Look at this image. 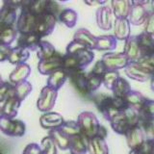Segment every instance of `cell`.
<instances>
[{"label":"cell","instance_id":"cell-1","mask_svg":"<svg viewBox=\"0 0 154 154\" xmlns=\"http://www.w3.org/2000/svg\"><path fill=\"white\" fill-rule=\"evenodd\" d=\"M109 122L116 133L125 136L130 128L139 124V113L134 109L127 108L115 116Z\"/></svg>","mask_w":154,"mask_h":154},{"label":"cell","instance_id":"cell-2","mask_svg":"<svg viewBox=\"0 0 154 154\" xmlns=\"http://www.w3.org/2000/svg\"><path fill=\"white\" fill-rule=\"evenodd\" d=\"M94 59V53L87 48L76 54H65L63 55V69L65 70L84 69Z\"/></svg>","mask_w":154,"mask_h":154},{"label":"cell","instance_id":"cell-3","mask_svg":"<svg viewBox=\"0 0 154 154\" xmlns=\"http://www.w3.org/2000/svg\"><path fill=\"white\" fill-rule=\"evenodd\" d=\"M76 122L80 127V134H82L88 140L97 136L101 124L93 112L84 111V112L80 113Z\"/></svg>","mask_w":154,"mask_h":154},{"label":"cell","instance_id":"cell-4","mask_svg":"<svg viewBox=\"0 0 154 154\" xmlns=\"http://www.w3.org/2000/svg\"><path fill=\"white\" fill-rule=\"evenodd\" d=\"M93 100L96 105V107L100 111V113L103 115V117L108 122H110L115 116L120 113V111L116 106L114 96L99 94L94 95L93 97Z\"/></svg>","mask_w":154,"mask_h":154},{"label":"cell","instance_id":"cell-5","mask_svg":"<svg viewBox=\"0 0 154 154\" xmlns=\"http://www.w3.org/2000/svg\"><path fill=\"white\" fill-rule=\"evenodd\" d=\"M0 131L10 137H22L26 132V126L22 120L0 116Z\"/></svg>","mask_w":154,"mask_h":154},{"label":"cell","instance_id":"cell-6","mask_svg":"<svg viewBox=\"0 0 154 154\" xmlns=\"http://www.w3.org/2000/svg\"><path fill=\"white\" fill-rule=\"evenodd\" d=\"M26 2L24 3L23 7L20 9V14L17 17V31L19 34H28V33H34L35 29L36 21H37V16L32 14L26 6Z\"/></svg>","mask_w":154,"mask_h":154},{"label":"cell","instance_id":"cell-7","mask_svg":"<svg viewBox=\"0 0 154 154\" xmlns=\"http://www.w3.org/2000/svg\"><path fill=\"white\" fill-rule=\"evenodd\" d=\"M58 18L50 14L45 13L41 16L37 17V21L34 33L40 36L42 38L43 37L49 36L50 34L54 31Z\"/></svg>","mask_w":154,"mask_h":154},{"label":"cell","instance_id":"cell-8","mask_svg":"<svg viewBox=\"0 0 154 154\" xmlns=\"http://www.w3.org/2000/svg\"><path fill=\"white\" fill-rule=\"evenodd\" d=\"M58 97V91L45 86L42 89L37 101V108L42 113H47L54 108Z\"/></svg>","mask_w":154,"mask_h":154},{"label":"cell","instance_id":"cell-9","mask_svg":"<svg viewBox=\"0 0 154 154\" xmlns=\"http://www.w3.org/2000/svg\"><path fill=\"white\" fill-rule=\"evenodd\" d=\"M149 1H131V9L128 17L130 24L139 26L144 23L148 13L150 12L146 7Z\"/></svg>","mask_w":154,"mask_h":154},{"label":"cell","instance_id":"cell-10","mask_svg":"<svg viewBox=\"0 0 154 154\" xmlns=\"http://www.w3.org/2000/svg\"><path fill=\"white\" fill-rule=\"evenodd\" d=\"M67 78L74 87L75 90L83 96H89L91 94L88 89V82H87V74L84 69H72L66 70Z\"/></svg>","mask_w":154,"mask_h":154},{"label":"cell","instance_id":"cell-11","mask_svg":"<svg viewBox=\"0 0 154 154\" xmlns=\"http://www.w3.org/2000/svg\"><path fill=\"white\" fill-rule=\"evenodd\" d=\"M104 63L106 69L108 70H116L119 71V69H125L129 65V60L127 57L122 53H116V52H108L102 56L101 59Z\"/></svg>","mask_w":154,"mask_h":154},{"label":"cell","instance_id":"cell-12","mask_svg":"<svg viewBox=\"0 0 154 154\" xmlns=\"http://www.w3.org/2000/svg\"><path fill=\"white\" fill-rule=\"evenodd\" d=\"M60 69H63V55L59 52H56L48 59L38 61V70L42 75H49Z\"/></svg>","mask_w":154,"mask_h":154},{"label":"cell","instance_id":"cell-13","mask_svg":"<svg viewBox=\"0 0 154 154\" xmlns=\"http://www.w3.org/2000/svg\"><path fill=\"white\" fill-rule=\"evenodd\" d=\"M113 11L109 6H102L96 11V24L104 31H109L113 28Z\"/></svg>","mask_w":154,"mask_h":154},{"label":"cell","instance_id":"cell-14","mask_svg":"<svg viewBox=\"0 0 154 154\" xmlns=\"http://www.w3.org/2000/svg\"><path fill=\"white\" fill-rule=\"evenodd\" d=\"M65 122V119L63 116L56 112H47L43 113L40 118L41 126L45 129L53 130L58 129L62 126V124Z\"/></svg>","mask_w":154,"mask_h":154},{"label":"cell","instance_id":"cell-15","mask_svg":"<svg viewBox=\"0 0 154 154\" xmlns=\"http://www.w3.org/2000/svg\"><path fill=\"white\" fill-rule=\"evenodd\" d=\"M125 138H126V143L128 147L130 148V150L140 147L146 141L143 131L139 125H136V126L130 128L128 130V132L125 134Z\"/></svg>","mask_w":154,"mask_h":154},{"label":"cell","instance_id":"cell-16","mask_svg":"<svg viewBox=\"0 0 154 154\" xmlns=\"http://www.w3.org/2000/svg\"><path fill=\"white\" fill-rule=\"evenodd\" d=\"M42 38L38 36L35 33H28V34H19L17 38V45L18 47L26 49L29 52L35 51L38 49V45L42 42Z\"/></svg>","mask_w":154,"mask_h":154},{"label":"cell","instance_id":"cell-17","mask_svg":"<svg viewBox=\"0 0 154 154\" xmlns=\"http://www.w3.org/2000/svg\"><path fill=\"white\" fill-rule=\"evenodd\" d=\"M123 54L127 57L130 63L137 62L142 57L137 36H130L124 43Z\"/></svg>","mask_w":154,"mask_h":154},{"label":"cell","instance_id":"cell-18","mask_svg":"<svg viewBox=\"0 0 154 154\" xmlns=\"http://www.w3.org/2000/svg\"><path fill=\"white\" fill-rule=\"evenodd\" d=\"M124 71H125V74H126L130 79H133L138 82H146L150 79V77H151L150 72L143 69L136 62L129 63V65L124 69Z\"/></svg>","mask_w":154,"mask_h":154},{"label":"cell","instance_id":"cell-19","mask_svg":"<svg viewBox=\"0 0 154 154\" xmlns=\"http://www.w3.org/2000/svg\"><path fill=\"white\" fill-rule=\"evenodd\" d=\"M31 73V67L27 63L16 66L14 69L9 75V82L12 85H17L24 81H27V78Z\"/></svg>","mask_w":154,"mask_h":154},{"label":"cell","instance_id":"cell-20","mask_svg":"<svg viewBox=\"0 0 154 154\" xmlns=\"http://www.w3.org/2000/svg\"><path fill=\"white\" fill-rule=\"evenodd\" d=\"M89 140L82 134L75 135L69 138V150L70 154H86L88 152Z\"/></svg>","mask_w":154,"mask_h":154},{"label":"cell","instance_id":"cell-21","mask_svg":"<svg viewBox=\"0 0 154 154\" xmlns=\"http://www.w3.org/2000/svg\"><path fill=\"white\" fill-rule=\"evenodd\" d=\"M20 104L21 101L17 99L14 95L10 96L8 99H6L2 103L1 116H4V117L9 119H14L17 116Z\"/></svg>","mask_w":154,"mask_h":154},{"label":"cell","instance_id":"cell-22","mask_svg":"<svg viewBox=\"0 0 154 154\" xmlns=\"http://www.w3.org/2000/svg\"><path fill=\"white\" fill-rule=\"evenodd\" d=\"M17 21V13L7 5L3 4L0 9V28L2 27H14Z\"/></svg>","mask_w":154,"mask_h":154},{"label":"cell","instance_id":"cell-23","mask_svg":"<svg viewBox=\"0 0 154 154\" xmlns=\"http://www.w3.org/2000/svg\"><path fill=\"white\" fill-rule=\"evenodd\" d=\"M73 40L79 42L90 50H94L96 47V37L94 36L88 29H78L74 34Z\"/></svg>","mask_w":154,"mask_h":154},{"label":"cell","instance_id":"cell-24","mask_svg":"<svg viewBox=\"0 0 154 154\" xmlns=\"http://www.w3.org/2000/svg\"><path fill=\"white\" fill-rule=\"evenodd\" d=\"M112 5L113 14L116 19L128 18L130 9H131V1L128 0H113L111 2Z\"/></svg>","mask_w":154,"mask_h":154},{"label":"cell","instance_id":"cell-25","mask_svg":"<svg viewBox=\"0 0 154 154\" xmlns=\"http://www.w3.org/2000/svg\"><path fill=\"white\" fill-rule=\"evenodd\" d=\"M141 54L143 56H154V37L142 32L137 36Z\"/></svg>","mask_w":154,"mask_h":154},{"label":"cell","instance_id":"cell-26","mask_svg":"<svg viewBox=\"0 0 154 154\" xmlns=\"http://www.w3.org/2000/svg\"><path fill=\"white\" fill-rule=\"evenodd\" d=\"M130 22L128 18L115 19L114 37L118 41H126L130 37Z\"/></svg>","mask_w":154,"mask_h":154},{"label":"cell","instance_id":"cell-27","mask_svg":"<svg viewBox=\"0 0 154 154\" xmlns=\"http://www.w3.org/2000/svg\"><path fill=\"white\" fill-rule=\"evenodd\" d=\"M66 79H67L66 70H65L64 69H60L48 75L46 86L50 87L53 90L59 91L63 87V85L66 83Z\"/></svg>","mask_w":154,"mask_h":154},{"label":"cell","instance_id":"cell-28","mask_svg":"<svg viewBox=\"0 0 154 154\" xmlns=\"http://www.w3.org/2000/svg\"><path fill=\"white\" fill-rule=\"evenodd\" d=\"M30 57V52L26 49H23L18 46L12 47L11 52L8 58V62L12 65H20L26 63V61Z\"/></svg>","mask_w":154,"mask_h":154},{"label":"cell","instance_id":"cell-29","mask_svg":"<svg viewBox=\"0 0 154 154\" xmlns=\"http://www.w3.org/2000/svg\"><path fill=\"white\" fill-rule=\"evenodd\" d=\"M118 45V40L114 35H103L96 37V50L112 51L115 50Z\"/></svg>","mask_w":154,"mask_h":154},{"label":"cell","instance_id":"cell-30","mask_svg":"<svg viewBox=\"0 0 154 154\" xmlns=\"http://www.w3.org/2000/svg\"><path fill=\"white\" fill-rule=\"evenodd\" d=\"M88 152L90 154H109V148L104 139L94 137L89 140Z\"/></svg>","mask_w":154,"mask_h":154},{"label":"cell","instance_id":"cell-31","mask_svg":"<svg viewBox=\"0 0 154 154\" xmlns=\"http://www.w3.org/2000/svg\"><path fill=\"white\" fill-rule=\"evenodd\" d=\"M146 98L138 91L131 90L129 93L124 96V100L126 102L128 108L134 109L136 111H139L143 106L144 100Z\"/></svg>","mask_w":154,"mask_h":154},{"label":"cell","instance_id":"cell-32","mask_svg":"<svg viewBox=\"0 0 154 154\" xmlns=\"http://www.w3.org/2000/svg\"><path fill=\"white\" fill-rule=\"evenodd\" d=\"M48 136H50L52 138V140L56 143L57 147H59L62 150H67V149H69V137H67L66 135H65L59 128L49 130Z\"/></svg>","mask_w":154,"mask_h":154},{"label":"cell","instance_id":"cell-33","mask_svg":"<svg viewBox=\"0 0 154 154\" xmlns=\"http://www.w3.org/2000/svg\"><path fill=\"white\" fill-rule=\"evenodd\" d=\"M58 19L62 23H64L66 27L73 28L76 25L77 19H78V14L73 9H63V11L59 14V17H58Z\"/></svg>","mask_w":154,"mask_h":154},{"label":"cell","instance_id":"cell-34","mask_svg":"<svg viewBox=\"0 0 154 154\" xmlns=\"http://www.w3.org/2000/svg\"><path fill=\"white\" fill-rule=\"evenodd\" d=\"M131 86H130L129 82L123 78V77H119L117 80V82L113 86L112 91H113V96L114 97H119V98H124V96L126 95L130 91H131Z\"/></svg>","mask_w":154,"mask_h":154},{"label":"cell","instance_id":"cell-35","mask_svg":"<svg viewBox=\"0 0 154 154\" xmlns=\"http://www.w3.org/2000/svg\"><path fill=\"white\" fill-rule=\"evenodd\" d=\"M138 113L139 120H154V100L146 98Z\"/></svg>","mask_w":154,"mask_h":154},{"label":"cell","instance_id":"cell-36","mask_svg":"<svg viewBox=\"0 0 154 154\" xmlns=\"http://www.w3.org/2000/svg\"><path fill=\"white\" fill-rule=\"evenodd\" d=\"M56 52L57 51L52 43L47 41H42L37 49V56L38 58V61H42L52 57Z\"/></svg>","mask_w":154,"mask_h":154},{"label":"cell","instance_id":"cell-37","mask_svg":"<svg viewBox=\"0 0 154 154\" xmlns=\"http://www.w3.org/2000/svg\"><path fill=\"white\" fill-rule=\"evenodd\" d=\"M17 31L14 27H2L0 28V45H11L17 38Z\"/></svg>","mask_w":154,"mask_h":154},{"label":"cell","instance_id":"cell-38","mask_svg":"<svg viewBox=\"0 0 154 154\" xmlns=\"http://www.w3.org/2000/svg\"><path fill=\"white\" fill-rule=\"evenodd\" d=\"M32 90H33V87L30 82L24 81L14 86V95L22 102V101L30 94Z\"/></svg>","mask_w":154,"mask_h":154},{"label":"cell","instance_id":"cell-39","mask_svg":"<svg viewBox=\"0 0 154 154\" xmlns=\"http://www.w3.org/2000/svg\"><path fill=\"white\" fill-rule=\"evenodd\" d=\"M47 0H34V1H27L26 6L32 14L35 16H41L46 11Z\"/></svg>","mask_w":154,"mask_h":154},{"label":"cell","instance_id":"cell-40","mask_svg":"<svg viewBox=\"0 0 154 154\" xmlns=\"http://www.w3.org/2000/svg\"><path fill=\"white\" fill-rule=\"evenodd\" d=\"M59 129L69 138L80 134V127L77 122H74V120H66V122L65 120V122L62 124Z\"/></svg>","mask_w":154,"mask_h":154},{"label":"cell","instance_id":"cell-41","mask_svg":"<svg viewBox=\"0 0 154 154\" xmlns=\"http://www.w3.org/2000/svg\"><path fill=\"white\" fill-rule=\"evenodd\" d=\"M119 72L116 70H107L102 76V84L109 90H112L113 86L119 78Z\"/></svg>","mask_w":154,"mask_h":154},{"label":"cell","instance_id":"cell-42","mask_svg":"<svg viewBox=\"0 0 154 154\" xmlns=\"http://www.w3.org/2000/svg\"><path fill=\"white\" fill-rule=\"evenodd\" d=\"M42 154H57V146L50 136H45L41 142Z\"/></svg>","mask_w":154,"mask_h":154},{"label":"cell","instance_id":"cell-43","mask_svg":"<svg viewBox=\"0 0 154 154\" xmlns=\"http://www.w3.org/2000/svg\"><path fill=\"white\" fill-rule=\"evenodd\" d=\"M87 82H88L89 91L91 94H93L95 91H97L100 88V86L102 85V77L89 72L87 74Z\"/></svg>","mask_w":154,"mask_h":154},{"label":"cell","instance_id":"cell-44","mask_svg":"<svg viewBox=\"0 0 154 154\" xmlns=\"http://www.w3.org/2000/svg\"><path fill=\"white\" fill-rule=\"evenodd\" d=\"M138 125L142 128L146 140H154V120H139Z\"/></svg>","mask_w":154,"mask_h":154},{"label":"cell","instance_id":"cell-45","mask_svg":"<svg viewBox=\"0 0 154 154\" xmlns=\"http://www.w3.org/2000/svg\"><path fill=\"white\" fill-rule=\"evenodd\" d=\"M14 95V85L10 82H3L0 84V103H3L10 96Z\"/></svg>","mask_w":154,"mask_h":154},{"label":"cell","instance_id":"cell-46","mask_svg":"<svg viewBox=\"0 0 154 154\" xmlns=\"http://www.w3.org/2000/svg\"><path fill=\"white\" fill-rule=\"evenodd\" d=\"M136 63L151 74L154 72V56H143Z\"/></svg>","mask_w":154,"mask_h":154},{"label":"cell","instance_id":"cell-47","mask_svg":"<svg viewBox=\"0 0 154 154\" xmlns=\"http://www.w3.org/2000/svg\"><path fill=\"white\" fill-rule=\"evenodd\" d=\"M143 32L154 37V11H150L143 23Z\"/></svg>","mask_w":154,"mask_h":154},{"label":"cell","instance_id":"cell-48","mask_svg":"<svg viewBox=\"0 0 154 154\" xmlns=\"http://www.w3.org/2000/svg\"><path fill=\"white\" fill-rule=\"evenodd\" d=\"M62 11H63L62 6L59 3L56 1H53V0H47L45 13L50 14L52 16H54L58 18V17H59V14H61Z\"/></svg>","mask_w":154,"mask_h":154},{"label":"cell","instance_id":"cell-49","mask_svg":"<svg viewBox=\"0 0 154 154\" xmlns=\"http://www.w3.org/2000/svg\"><path fill=\"white\" fill-rule=\"evenodd\" d=\"M86 46H84L82 43H80L79 42H77L75 40H72L69 45L66 46V54H76L80 51H82L83 49H86ZM88 49V48H87Z\"/></svg>","mask_w":154,"mask_h":154},{"label":"cell","instance_id":"cell-50","mask_svg":"<svg viewBox=\"0 0 154 154\" xmlns=\"http://www.w3.org/2000/svg\"><path fill=\"white\" fill-rule=\"evenodd\" d=\"M22 154H42V150L40 144L36 143H31L27 144L23 149Z\"/></svg>","mask_w":154,"mask_h":154},{"label":"cell","instance_id":"cell-51","mask_svg":"<svg viewBox=\"0 0 154 154\" xmlns=\"http://www.w3.org/2000/svg\"><path fill=\"white\" fill-rule=\"evenodd\" d=\"M108 69H106V66H105V65H104V63L101 61V60H99V61H97L94 64V67H93V69H91V73H94V74H95V75H98V76H101L102 77L103 76V74L105 73L106 71H107Z\"/></svg>","mask_w":154,"mask_h":154},{"label":"cell","instance_id":"cell-52","mask_svg":"<svg viewBox=\"0 0 154 154\" xmlns=\"http://www.w3.org/2000/svg\"><path fill=\"white\" fill-rule=\"evenodd\" d=\"M12 47L10 45H0V62H5L8 61V58L11 52Z\"/></svg>","mask_w":154,"mask_h":154},{"label":"cell","instance_id":"cell-53","mask_svg":"<svg viewBox=\"0 0 154 154\" xmlns=\"http://www.w3.org/2000/svg\"><path fill=\"white\" fill-rule=\"evenodd\" d=\"M129 154H149L146 141L144 142V143L143 144V146H140V147L135 148V149H131L130 152H129Z\"/></svg>","mask_w":154,"mask_h":154},{"label":"cell","instance_id":"cell-54","mask_svg":"<svg viewBox=\"0 0 154 154\" xmlns=\"http://www.w3.org/2000/svg\"><path fill=\"white\" fill-rule=\"evenodd\" d=\"M24 3H25V1H9V0L3 2V4L7 5V6L11 7L14 10H17V9H21L23 7Z\"/></svg>","mask_w":154,"mask_h":154},{"label":"cell","instance_id":"cell-55","mask_svg":"<svg viewBox=\"0 0 154 154\" xmlns=\"http://www.w3.org/2000/svg\"><path fill=\"white\" fill-rule=\"evenodd\" d=\"M108 135V132H107V129H106L103 125H100L99 127V130H98V133H97V136L98 138H101V139H106V137H107Z\"/></svg>","mask_w":154,"mask_h":154},{"label":"cell","instance_id":"cell-56","mask_svg":"<svg viewBox=\"0 0 154 154\" xmlns=\"http://www.w3.org/2000/svg\"><path fill=\"white\" fill-rule=\"evenodd\" d=\"M149 154H154V140H146Z\"/></svg>","mask_w":154,"mask_h":154},{"label":"cell","instance_id":"cell-57","mask_svg":"<svg viewBox=\"0 0 154 154\" xmlns=\"http://www.w3.org/2000/svg\"><path fill=\"white\" fill-rule=\"evenodd\" d=\"M150 88H151V90L154 91V72L151 74V77H150Z\"/></svg>","mask_w":154,"mask_h":154},{"label":"cell","instance_id":"cell-58","mask_svg":"<svg viewBox=\"0 0 154 154\" xmlns=\"http://www.w3.org/2000/svg\"><path fill=\"white\" fill-rule=\"evenodd\" d=\"M85 3L87 4V5H98V4H104L105 3V1H102V2H98V1H95V2H88V1H85Z\"/></svg>","mask_w":154,"mask_h":154},{"label":"cell","instance_id":"cell-59","mask_svg":"<svg viewBox=\"0 0 154 154\" xmlns=\"http://www.w3.org/2000/svg\"><path fill=\"white\" fill-rule=\"evenodd\" d=\"M3 82H4V81H3V79H2V77H1V75H0V84H2V83H3Z\"/></svg>","mask_w":154,"mask_h":154},{"label":"cell","instance_id":"cell-60","mask_svg":"<svg viewBox=\"0 0 154 154\" xmlns=\"http://www.w3.org/2000/svg\"><path fill=\"white\" fill-rule=\"evenodd\" d=\"M1 108H2V105L0 103V116H1Z\"/></svg>","mask_w":154,"mask_h":154},{"label":"cell","instance_id":"cell-61","mask_svg":"<svg viewBox=\"0 0 154 154\" xmlns=\"http://www.w3.org/2000/svg\"><path fill=\"white\" fill-rule=\"evenodd\" d=\"M152 6H153V11H154V1L152 2Z\"/></svg>","mask_w":154,"mask_h":154},{"label":"cell","instance_id":"cell-62","mask_svg":"<svg viewBox=\"0 0 154 154\" xmlns=\"http://www.w3.org/2000/svg\"><path fill=\"white\" fill-rule=\"evenodd\" d=\"M0 154H2V153H1V152H0Z\"/></svg>","mask_w":154,"mask_h":154},{"label":"cell","instance_id":"cell-63","mask_svg":"<svg viewBox=\"0 0 154 154\" xmlns=\"http://www.w3.org/2000/svg\"><path fill=\"white\" fill-rule=\"evenodd\" d=\"M69 154H70V153H69Z\"/></svg>","mask_w":154,"mask_h":154}]
</instances>
